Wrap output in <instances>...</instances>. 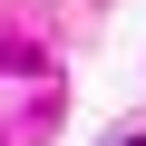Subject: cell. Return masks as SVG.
<instances>
[{"label": "cell", "mask_w": 146, "mask_h": 146, "mask_svg": "<svg viewBox=\"0 0 146 146\" xmlns=\"http://www.w3.org/2000/svg\"><path fill=\"white\" fill-rule=\"evenodd\" d=\"M127 146H146V136H127Z\"/></svg>", "instance_id": "cell-1"}]
</instances>
